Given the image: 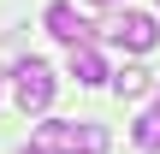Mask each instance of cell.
<instances>
[{"label":"cell","instance_id":"277c9868","mask_svg":"<svg viewBox=\"0 0 160 154\" xmlns=\"http://www.w3.org/2000/svg\"><path fill=\"white\" fill-rule=\"evenodd\" d=\"M65 65H71L77 89H95V83H107V77H113V71H107V59H101L89 42H83V47H71V59H65Z\"/></svg>","mask_w":160,"mask_h":154},{"label":"cell","instance_id":"5b68a950","mask_svg":"<svg viewBox=\"0 0 160 154\" xmlns=\"http://www.w3.org/2000/svg\"><path fill=\"white\" fill-rule=\"evenodd\" d=\"M107 125H95V119H83V125H71V137H65V154H107Z\"/></svg>","mask_w":160,"mask_h":154},{"label":"cell","instance_id":"ba28073f","mask_svg":"<svg viewBox=\"0 0 160 154\" xmlns=\"http://www.w3.org/2000/svg\"><path fill=\"white\" fill-rule=\"evenodd\" d=\"M95 6H113V12H119V6H131V0H95Z\"/></svg>","mask_w":160,"mask_h":154},{"label":"cell","instance_id":"6da1fadb","mask_svg":"<svg viewBox=\"0 0 160 154\" xmlns=\"http://www.w3.org/2000/svg\"><path fill=\"white\" fill-rule=\"evenodd\" d=\"M53 89H59V83H53V65H48V59H24V65L12 71V95H18L24 113H48V107H53Z\"/></svg>","mask_w":160,"mask_h":154},{"label":"cell","instance_id":"3957f363","mask_svg":"<svg viewBox=\"0 0 160 154\" xmlns=\"http://www.w3.org/2000/svg\"><path fill=\"white\" fill-rule=\"evenodd\" d=\"M42 24H48V36H59L65 47H83V42L95 36V24H89V18H83L71 0H53V6L42 12Z\"/></svg>","mask_w":160,"mask_h":154},{"label":"cell","instance_id":"52a82bcc","mask_svg":"<svg viewBox=\"0 0 160 154\" xmlns=\"http://www.w3.org/2000/svg\"><path fill=\"white\" fill-rule=\"evenodd\" d=\"M131 137H137V148H148V154H160V107H154V113H142V119L131 125Z\"/></svg>","mask_w":160,"mask_h":154},{"label":"cell","instance_id":"8992f818","mask_svg":"<svg viewBox=\"0 0 160 154\" xmlns=\"http://www.w3.org/2000/svg\"><path fill=\"white\" fill-rule=\"evenodd\" d=\"M142 89H148V71H142V65H119V71H113V95H119V101H137Z\"/></svg>","mask_w":160,"mask_h":154},{"label":"cell","instance_id":"7a4b0ae2","mask_svg":"<svg viewBox=\"0 0 160 154\" xmlns=\"http://www.w3.org/2000/svg\"><path fill=\"white\" fill-rule=\"evenodd\" d=\"M101 36H113V42H119V47H131V53H148V47L160 42V24L148 18V12H131V6H119V12L101 24Z\"/></svg>","mask_w":160,"mask_h":154},{"label":"cell","instance_id":"30bf717a","mask_svg":"<svg viewBox=\"0 0 160 154\" xmlns=\"http://www.w3.org/2000/svg\"><path fill=\"white\" fill-rule=\"evenodd\" d=\"M154 107H160V89H154Z\"/></svg>","mask_w":160,"mask_h":154},{"label":"cell","instance_id":"9c48e42d","mask_svg":"<svg viewBox=\"0 0 160 154\" xmlns=\"http://www.w3.org/2000/svg\"><path fill=\"white\" fill-rule=\"evenodd\" d=\"M18 154H42V148H18Z\"/></svg>","mask_w":160,"mask_h":154}]
</instances>
